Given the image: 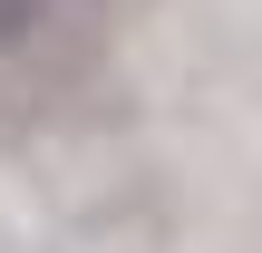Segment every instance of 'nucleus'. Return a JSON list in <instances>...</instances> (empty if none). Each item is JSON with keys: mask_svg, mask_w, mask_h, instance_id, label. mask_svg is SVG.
<instances>
[{"mask_svg": "<svg viewBox=\"0 0 262 253\" xmlns=\"http://www.w3.org/2000/svg\"><path fill=\"white\" fill-rule=\"evenodd\" d=\"M39 29H49V0H0V59H10V49H29Z\"/></svg>", "mask_w": 262, "mask_h": 253, "instance_id": "1", "label": "nucleus"}]
</instances>
